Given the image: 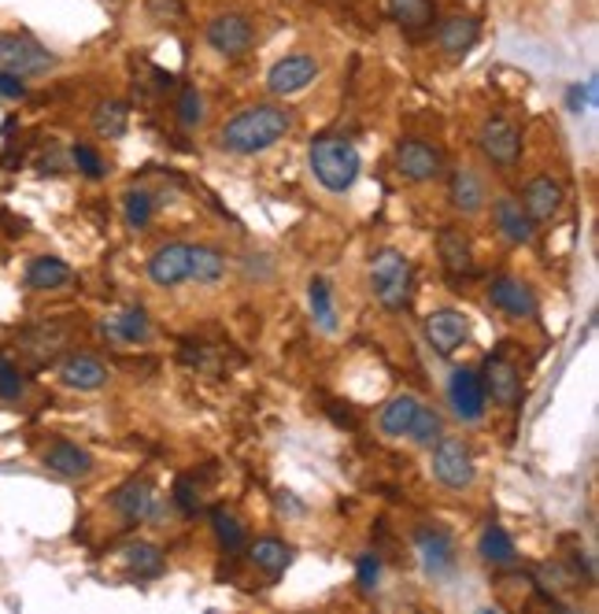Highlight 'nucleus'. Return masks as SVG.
<instances>
[{
	"label": "nucleus",
	"mask_w": 599,
	"mask_h": 614,
	"mask_svg": "<svg viewBox=\"0 0 599 614\" xmlns=\"http://www.w3.org/2000/svg\"><path fill=\"white\" fill-rule=\"evenodd\" d=\"M492 227H496L500 238L510 241V245H533V238H537L533 219L526 216L521 200L510 197V193L492 200Z\"/></svg>",
	"instance_id": "412c9836"
},
{
	"label": "nucleus",
	"mask_w": 599,
	"mask_h": 614,
	"mask_svg": "<svg viewBox=\"0 0 599 614\" xmlns=\"http://www.w3.org/2000/svg\"><path fill=\"white\" fill-rule=\"evenodd\" d=\"M414 555H419L422 570H426L433 581H444L456 574V563H459L456 541H451V533L441 530V525L422 522L419 530H414Z\"/></svg>",
	"instance_id": "0eeeda50"
},
{
	"label": "nucleus",
	"mask_w": 599,
	"mask_h": 614,
	"mask_svg": "<svg viewBox=\"0 0 599 614\" xmlns=\"http://www.w3.org/2000/svg\"><path fill=\"white\" fill-rule=\"evenodd\" d=\"M93 130L101 134V138H122V134L130 130V108H127V101H101L93 108Z\"/></svg>",
	"instance_id": "473e14b6"
},
{
	"label": "nucleus",
	"mask_w": 599,
	"mask_h": 614,
	"mask_svg": "<svg viewBox=\"0 0 599 614\" xmlns=\"http://www.w3.org/2000/svg\"><path fill=\"white\" fill-rule=\"evenodd\" d=\"M389 15L403 31H426L433 26V0H389Z\"/></svg>",
	"instance_id": "72a5a7b5"
},
{
	"label": "nucleus",
	"mask_w": 599,
	"mask_h": 614,
	"mask_svg": "<svg viewBox=\"0 0 599 614\" xmlns=\"http://www.w3.org/2000/svg\"><path fill=\"white\" fill-rule=\"evenodd\" d=\"M119 563H122V570H127V578H133V581H152V578H160L163 567H167L163 548H160V544H152V541L122 544Z\"/></svg>",
	"instance_id": "b1692460"
},
{
	"label": "nucleus",
	"mask_w": 599,
	"mask_h": 614,
	"mask_svg": "<svg viewBox=\"0 0 599 614\" xmlns=\"http://www.w3.org/2000/svg\"><path fill=\"white\" fill-rule=\"evenodd\" d=\"M63 345V334L60 329H48V326H37L31 334H23V352L34 359V363H45V359H52L60 352Z\"/></svg>",
	"instance_id": "e433bc0d"
},
{
	"label": "nucleus",
	"mask_w": 599,
	"mask_h": 614,
	"mask_svg": "<svg viewBox=\"0 0 599 614\" xmlns=\"http://www.w3.org/2000/svg\"><path fill=\"white\" fill-rule=\"evenodd\" d=\"M307 308H312V318L318 323L322 334H337V308H333V289L326 278L307 281Z\"/></svg>",
	"instance_id": "2f4dec72"
},
{
	"label": "nucleus",
	"mask_w": 599,
	"mask_h": 614,
	"mask_svg": "<svg viewBox=\"0 0 599 614\" xmlns=\"http://www.w3.org/2000/svg\"><path fill=\"white\" fill-rule=\"evenodd\" d=\"M473 323L467 311L459 308H433L426 315V340L437 348V356H456L470 340Z\"/></svg>",
	"instance_id": "f8f14e48"
},
{
	"label": "nucleus",
	"mask_w": 599,
	"mask_h": 614,
	"mask_svg": "<svg viewBox=\"0 0 599 614\" xmlns=\"http://www.w3.org/2000/svg\"><path fill=\"white\" fill-rule=\"evenodd\" d=\"M42 466L48 474L63 477V482H82V477H90L96 471V460L90 452H85L82 444L67 441V437H60V441H52L42 452Z\"/></svg>",
	"instance_id": "a211bd4d"
},
{
	"label": "nucleus",
	"mask_w": 599,
	"mask_h": 614,
	"mask_svg": "<svg viewBox=\"0 0 599 614\" xmlns=\"http://www.w3.org/2000/svg\"><path fill=\"white\" fill-rule=\"evenodd\" d=\"M489 304L507 315L510 323H526V318H537V292L529 281H521L515 275H496L489 281Z\"/></svg>",
	"instance_id": "9b49d317"
},
{
	"label": "nucleus",
	"mask_w": 599,
	"mask_h": 614,
	"mask_svg": "<svg viewBox=\"0 0 599 614\" xmlns=\"http://www.w3.org/2000/svg\"><path fill=\"white\" fill-rule=\"evenodd\" d=\"M437 256H441V267L448 270L451 278L473 275V241H470L467 230L456 227V222L441 227V233H437Z\"/></svg>",
	"instance_id": "4be33fe9"
},
{
	"label": "nucleus",
	"mask_w": 599,
	"mask_h": 614,
	"mask_svg": "<svg viewBox=\"0 0 599 614\" xmlns=\"http://www.w3.org/2000/svg\"><path fill=\"white\" fill-rule=\"evenodd\" d=\"M478 149L492 167H515L521 160V130L504 115H489L478 130Z\"/></svg>",
	"instance_id": "1a4fd4ad"
},
{
	"label": "nucleus",
	"mask_w": 599,
	"mask_h": 614,
	"mask_svg": "<svg viewBox=\"0 0 599 614\" xmlns=\"http://www.w3.org/2000/svg\"><path fill=\"white\" fill-rule=\"evenodd\" d=\"M448 204H451V211L462 216V219L481 216V211L489 208L485 178H481L473 167H456L448 174Z\"/></svg>",
	"instance_id": "aec40b11"
},
{
	"label": "nucleus",
	"mask_w": 599,
	"mask_h": 614,
	"mask_svg": "<svg viewBox=\"0 0 599 614\" xmlns=\"http://www.w3.org/2000/svg\"><path fill=\"white\" fill-rule=\"evenodd\" d=\"M481 37V26L473 15H444L437 23V45L448 56H467Z\"/></svg>",
	"instance_id": "bb28decb"
},
{
	"label": "nucleus",
	"mask_w": 599,
	"mask_h": 614,
	"mask_svg": "<svg viewBox=\"0 0 599 614\" xmlns=\"http://www.w3.org/2000/svg\"><path fill=\"white\" fill-rule=\"evenodd\" d=\"M174 112H178V126H181V130H197V126L204 123V96H200L197 85H186V90L178 93V104H174Z\"/></svg>",
	"instance_id": "4c0bfd02"
},
{
	"label": "nucleus",
	"mask_w": 599,
	"mask_h": 614,
	"mask_svg": "<svg viewBox=\"0 0 599 614\" xmlns=\"http://www.w3.org/2000/svg\"><path fill=\"white\" fill-rule=\"evenodd\" d=\"M392 163L396 174L411 185H430L444 178V155L437 144L422 141V138H400L392 149Z\"/></svg>",
	"instance_id": "39448f33"
},
{
	"label": "nucleus",
	"mask_w": 599,
	"mask_h": 614,
	"mask_svg": "<svg viewBox=\"0 0 599 614\" xmlns=\"http://www.w3.org/2000/svg\"><path fill=\"white\" fill-rule=\"evenodd\" d=\"M478 559L485 563V567H492V570L515 567V563H518V548H515V541H510V533L504 530V525L489 522L485 530H481V537H478Z\"/></svg>",
	"instance_id": "cd10ccee"
},
{
	"label": "nucleus",
	"mask_w": 599,
	"mask_h": 614,
	"mask_svg": "<svg viewBox=\"0 0 599 614\" xmlns=\"http://www.w3.org/2000/svg\"><path fill=\"white\" fill-rule=\"evenodd\" d=\"M448 404L451 412H456L459 422H481L489 412V396H485V385H481V374L478 370H467V367H456L448 378Z\"/></svg>",
	"instance_id": "ddd939ff"
},
{
	"label": "nucleus",
	"mask_w": 599,
	"mask_h": 614,
	"mask_svg": "<svg viewBox=\"0 0 599 614\" xmlns=\"http://www.w3.org/2000/svg\"><path fill=\"white\" fill-rule=\"evenodd\" d=\"M444 437V418L437 407H430V404H422L419 407V415H414V422H411V430H408V441L414 448H433Z\"/></svg>",
	"instance_id": "c9c22d12"
},
{
	"label": "nucleus",
	"mask_w": 599,
	"mask_h": 614,
	"mask_svg": "<svg viewBox=\"0 0 599 614\" xmlns=\"http://www.w3.org/2000/svg\"><path fill=\"white\" fill-rule=\"evenodd\" d=\"M274 503H278V511H282V514H304V503H300L296 500V493H278L274 496Z\"/></svg>",
	"instance_id": "49530a36"
},
{
	"label": "nucleus",
	"mask_w": 599,
	"mask_h": 614,
	"mask_svg": "<svg viewBox=\"0 0 599 614\" xmlns=\"http://www.w3.org/2000/svg\"><path fill=\"white\" fill-rule=\"evenodd\" d=\"M485 396L500 407H518L521 404V370L510 363L507 356H489L485 367L478 370Z\"/></svg>",
	"instance_id": "f3484780"
},
{
	"label": "nucleus",
	"mask_w": 599,
	"mask_h": 614,
	"mask_svg": "<svg viewBox=\"0 0 599 614\" xmlns=\"http://www.w3.org/2000/svg\"><path fill=\"white\" fill-rule=\"evenodd\" d=\"M23 393H26L23 370H19L8 356H0V399H8V404H12V399H19Z\"/></svg>",
	"instance_id": "a19ab883"
},
{
	"label": "nucleus",
	"mask_w": 599,
	"mask_h": 614,
	"mask_svg": "<svg viewBox=\"0 0 599 614\" xmlns=\"http://www.w3.org/2000/svg\"><path fill=\"white\" fill-rule=\"evenodd\" d=\"M430 471H433V482L444 485V489L451 493H467L473 489V482H478V460H473L470 444L462 441V437H448L444 433L437 444L430 448Z\"/></svg>",
	"instance_id": "20e7f679"
},
{
	"label": "nucleus",
	"mask_w": 599,
	"mask_h": 614,
	"mask_svg": "<svg viewBox=\"0 0 599 614\" xmlns=\"http://www.w3.org/2000/svg\"><path fill=\"white\" fill-rule=\"evenodd\" d=\"M149 12L156 23H174V19H181V12H186V4L181 0H149Z\"/></svg>",
	"instance_id": "a18cd8bd"
},
{
	"label": "nucleus",
	"mask_w": 599,
	"mask_h": 614,
	"mask_svg": "<svg viewBox=\"0 0 599 614\" xmlns=\"http://www.w3.org/2000/svg\"><path fill=\"white\" fill-rule=\"evenodd\" d=\"M419 407H422V399L411 396V393L392 396L389 404L378 412V430L385 437H392V441H403L411 430V422H414V415H419Z\"/></svg>",
	"instance_id": "c85d7f7f"
},
{
	"label": "nucleus",
	"mask_w": 599,
	"mask_h": 614,
	"mask_svg": "<svg viewBox=\"0 0 599 614\" xmlns=\"http://www.w3.org/2000/svg\"><path fill=\"white\" fill-rule=\"evenodd\" d=\"M596 96H599V85L596 78H588V82H577L566 90V112L569 115H585L596 108Z\"/></svg>",
	"instance_id": "ea45409f"
},
{
	"label": "nucleus",
	"mask_w": 599,
	"mask_h": 614,
	"mask_svg": "<svg viewBox=\"0 0 599 614\" xmlns=\"http://www.w3.org/2000/svg\"><path fill=\"white\" fill-rule=\"evenodd\" d=\"M230 270V259L226 252H219L215 245H192V256H189V281L192 286H219L222 278H226Z\"/></svg>",
	"instance_id": "c756f323"
},
{
	"label": "nucleus",
	"mask_w": 599,
	"mask_h": 614,
	"mask_svg": "<svg viewBox=\"0 0 599 614\" xmlns=\"http://www.w3.org/2000/svg\"><path fill=\"white\" fill-rule=\"evenodd\" d=\"M378 581H381V559L374 552H363L355 559V584H360V592H374Z\"/></svg>",
	"instance_id": "79ce46f5"
},
{
	"label": "nucleus",
	"mask_w": 599,
	"mask_h": 614,
	"mask_svg": "<svg viewBox=\"0 0 599 614\" xmlns=\"http://www.w3.org/2000/svg\"><path fill=\"white\" fill-rule=\"evenodd\" d=\"M71 163L85 174V178H93V182H101L104 174H108V163H104V155L96 152L93 144H85V141H74L71 144Z\"/></svg>",
	"instance_id": "58836bf2"
},
{
	"label": "nucleus",
	"mask_w": 599,
	"mask_h": 614,
	"mask_svg": "<svg viewBox=\"0 0 599 614\" xmlns=\"http://www.w3.org/2000/svg\"><path fill=\"white\" fill-rule=\"evenodd\" d=\"M318 74H322V67L312 53H289L267 71V90L270 96H296L312 90Z\"/></svg>",
	"instance_id": "9d476101"
},
{
	"label": "nucleus",
	"mask_w": 599,
	"mask_h": 614,
	"mask_svg": "<svg viewBox=\"0 0 599 614\" xmlns=\"http://www.w3.org/2000/svg\"><path fill=\"white\" fill-rule=\"evenodd\" d=\"M156 216V197H152L149 189H141V185H133V189L122 193V219H127L130 230H144Z\"/></svg>",
	"instance_id": "f704fd0d"
},
{
	"label": "nucleus",
	"mask_w": 599,
	"mask_h": 614,
	"mask_svg": "<svg viewBox=\"0 0 599 614\" xmlns=\"http://www.w3.org/2000/svg\"><path fill=\"white\" fill-rule=\"evenodd\" d=\"M208 522H211V533H215V541H219L222 552H245L248 530H245V522H240L234 511H226V507H215V511L208 514Z\"/></svg>",
	"instance_id": "7c9ffc66"
},
{
	"label": "nucleus",
	"mask_w": 599,
	"mask_h": 614,
	"mask_svg": "<svg viewBox=\"0 0 599 614\" xmlns=\"http://www.w3.org/2000/svg\"><path fill=\"white\" fill-rule=\"evenodd\" d=\"M189 256L192 245L189 241H167L149 256V281L156 289H178L189 281Z\"/></svg>",
	"instance_id": "4468645a"
},
{
	"label": "nucleus",
	"mask_w": 599,
	"mask_h": 614,
	"mask_svg": "<svg viewBox=\"0 0 599 614\" xmlns=\"http://www.w3.org/2000/svg\"><path fill=\"white\" fill-rule=\"evenodd\" d=\"M204 37H208L211 53H219L222 60H240V56L256 45V26H252V19L240 12H222L208 19Z\"/></svg>",
	"instance_id": "6e6552de"
},
{
	"label": "nucleus",
	"mask_w": 599,
	"mask_h": 614,
	"mask_svg": "<svg viewBox=\"0 0 599 614\" xmlns=\"http://www.w3.org/2000/svg\"><path fill=\"white\" fill-rule=\"evenodd\" d=\"M245 548H248V563H252V570H259L270 581L282 578V574L293 567V555H296L293 544H285L278 537H259L252 544H245Z\"/></svg>",
	"instance_id": "5701e85b"
},
{
	"label": "nucleus",
	"mask_w": 599,
	"mask_h": 614,
	"mask_svg": "<svg viewBox=\"0 0 599 614\" xmlns=\"http://www.w3.org/2000/svg\"><path fill=\"white\" fill-rule=\"evenodd\" d=\"M111 511L119 514V519L141 525V522L156 519V511H160V493L152 489L149 477H130V482H122L119 489L111 493Z\"/></svg>",
	"instance_id": "2eb2a0df"
},
{
	"label": "nucleus",
	"mask_w": 599,
	"mask_h": 614,
	"mask_svg": "<svg viewBox=\"0 0 599 614\" xmlns=\"http://www.w3.org/2000/svg\"><path fill=\"white\" fill-rule=\"evenodd\" d=\"M293 130V112L285 104H248L219 130V149L230 155H263Z\"/></svg>",
	"instance_id": "f257e3e1"
},
{
	"label": "nucleus",
	"mask_w": 599,
	"mask_h": 614,
	"mask_svg": "<svg viewBox=\"0 0 599 614\" xmlns=\"http://www.w3.org/2000/svg\"><path fill=\"white\" fill-rule=\"evenodd\" d=\"M371 292L385 311H408L414 297V267L400 248L385 245L371 256Z\"/></svg>",
	"instance_id": "7ed1b4c3"
},
{
	"label": "nucleus",
	"mask_w": 599,
	"mask_h": 614,
	"mask_svg": "<svg viewBox=\"0 0 599 614\" xmlns=\"http://www.w3.org/2000/svg\"><path fill=\"white\" fill-rule=\"evenodd\" d=\"M307 167H312L315 182L322 185L333 197H344V193L355 189L363 174V155L348 138H337V134H326V138H315L312 149H307Z\"/></svg>",
	"instance_id": "f03ea898"
},
{
	"label": "nucleus",
	"mask_w": 599,
	"mask_h": 614,
	"mask_svg": "<svg viewBox=\"0 0 599 614\" xmlns=\"http://www.w3.org/2000/svg\"><path fill=\"white\" fill-rule=\"evenodd\" d=\"M174 503H178V511H181V514H189V519L200 511V493L192 489L189 477H178V485H174Z\"/></svg>",
	"instance_id": "37998d69"
},
{
	"label": "nucleus",
	"mask_w": 599,
	"mask_h": 614,
	"mask_svg": "<svg viewBox=\"0 0 599 614\" xmlns=\"http://www.w3.org/2000/svg\"><path fill=\"white\" fill-rule=\"evenodd\" d=\"M56 378H60V385L71 389V393H101V389L111 382V374H108V367H104V359H96L90 352L63 356L60 367H56Z\"/></svg>",
	"instance_id": "dca6fc26"
},
{
	"label": "nucleus",
	"mask_w": 599,
	"mask_h": 614,
	"mask_svg": "<svg viewBox=\"0 0 599 614\" xmlns=\"http://www.w3.org/2000/svg\"><path fill=\"white\" fill-rule=\"evenodd\" d=\"M101 334L115 340V345H149L152 323H149V315H144V308H122L119 315L104 318Z\"/></svg>",
	"instance_id": "393cba45"
},
{
	"label": "nucleus",
	"mask_w": 599,
	"mask_h": 614,
	"mask_svg": "<svg viewBox=\"0 0 599 614\" xmlns=\"http://www.w3.org/2000/svg\"><path fill=\"white\" fill-rule=\"evenodd\" d=\"M56 67V56L31 34H8L0 31V71H12L19 78L48 74Z\"/></svg>",
	"instance_id": "423d86ee"
},
{
	"label": "nucleus",
	"mask_w": 599,
	"mask_h": 614,
	"mask_svg": "<svg viewBox=\"0 0 599 614\" xmlns=\"http://www.w3.org/2000/svg\"><path fill=\"white\" fill-rule=\"evenodd\" d=\"M26 82L19 74L12 71H0V101H8V104H19V101H26Z\"/></svg>",
	"instance_id": "c03bdc74"
},
{
	"label": "nucleus",
	"mask_w": 599,
	"mask_h": 614,
	"mask_svg": "<svg viewBox=\"0 0 599 614\" xmlns=\"http://www.w3.org/2000/svg\"><path fill=\"white\" fill-rule=\"evenodd\" d=\"M26 289L31 292H60L74 281V270L60 256H34L26 263Z\"/></svg>",
	"instance_id": "a878e982"
},
{
	"label": "nucleus",
	"mask_w": 599,
	"mask_h": 614,
	"mask_svg": "<svg viewBox=\"0 0 599 614\" xmlns=\"http://www.w3.org/2000/svg\"><path fill=\"white\" fill-rule=\"evenodd\" d=\"M518 200H521V208H526V216L533 219V227H544V222H552L559 211H563L566 193L552 174H537V178L526 182Z\"/></svg>",
	"instance_id": "6ab92c4d"
}]
</instances>
